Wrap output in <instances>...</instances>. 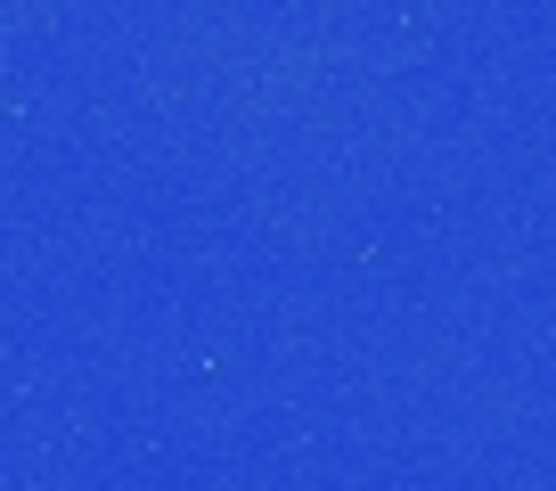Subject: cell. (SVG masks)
<instances>
[]
</instances>
